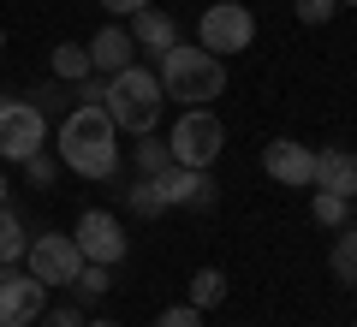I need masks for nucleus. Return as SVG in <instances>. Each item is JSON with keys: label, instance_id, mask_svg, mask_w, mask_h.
I'll use <instances>...</instances> for the list:
<instances>
[{"label": "nucleus", "instance_id": "f8f14e48", "mask_svg": "<svg viewBox=\"0 0 357 327\" xmlns=\"http://www.w3.org/2000/svg\"><path fill=\"white\" fill-rule=\"evenodd\" d=\"M84 48H89V72L96 77H114V72H126V66H137V42H131L126 24H102Z\"/></svg>", "mask_w": 357, "mask_h": 327}, {"label": "nucleus", "instance_id": "a211bd4d", "mask_svg": "<svg viewBox=\"0 0 357 327\" xmlns=\"http://www.w3.org/2000/svg\"><path fill=\"white\" fill-rule=\"evenodd\" d=\"M345 208H351V202H345L340 190H316V197H310V220H316V227H328V232L345 227Z\"/></svg>", "mask_w": 357, "mask_h": 327}, {"label": "nucleus", "instance_id": "5701e85b", "mask_svg": "<svg viewBox=\"0 0 357 327\" xmlns=\"http://www.w3.org/2000/svg\"><path fill=\"white\" fill-rule=\"evenodd\" d=\"M24 178H30V185H54V178H60V161H54L48 149H36V155L24 161Z\"/></svg>", "mask_w": 357, "mask_h": 327}, {"label": "nucleus", "instance_id": "c85d7f7f", "mask_svg": "<svg viewBox=\"0 0 357 327\" xmlns=\"http://www.w3.org/2000/svg\"><path fill=\"white\" fill-rule=\"evenodd\" d=\"M102 6H107V13H126V18H131V13H143V6H155V0H102Z\"/></svg>", "mask_w": 357, "mask_h": 327}, {"label": "nucleus", "instance_id": "9d476101", "mask_svg": "<svg viewBox=\"0 0 357 327\" xmlns=\"http://www.w3.org/2000/svg\"><path fill=\"white\" fill-rule=\"evenodd\" d=\"M262 173L274 178V185H286V190H310L316 185V149L298 143V137H274L262 149Z\"/></svg>", "mask_w": 357, "mask_h": 327}, {"label": "nucleus", "instance_id": "c756f323", "mask_svg": "<svg viewBox=\"0 0 357 327\" xmlns=\"http://www.w3.org/2000/svg\"><path fill=\"white\" fill-rule=\"evenodd\" d=\"M6 190H13V185H6V173H0V208H6Z\"/></svg>", "mask_w": 357, "mask_h": 327}, {"label": "nucleus", "instance_id": "412c9836", "mask_svg": "<svg viewBox=\"0 0 357 327\" xmlns=\"http://www.w3.org/2000/svg\"><path fill=\"white\" fill-rule=\"evenodd\" d=\"M126 208H131V214H149V220H155V214H167V202H161V190H155V178H137V185L126 190Z\"/></svg>", "mask_w": 357, "mask_h": 327}, {"label": "nucleus", "instance_id": "473e14b6", "mask_svg": "<svg viewBox=\"0 0 357 327\" xmlns=\"http://www.w3.org/2000/svg\"><path fill=\"white\" fill-rule=\"evenodd\" d=\"M0 48H6V36H0Z\"/></svg>", "mask_w": 357, "mask_h": 327}, {"label": "nucleus", "instance_id": "f257e3e1", "mask_svg": "<svg viewBox=\"0 0 357 327\" xmlns=\"http://www.w3.org/2000/svg\"><path fill=\"white\" fill-rule=\"evenodd\" d=\"M60 161L77 178H114L119 173V126L107 119V107H84L77 101L72 114L60 119Z\"/></svg>", "mask_w": 357, "mask_h": 327}, {"label": "nucleus", "instance_id": "cd10ccee", "mask_svg": "<svg viewBox=\"0 0 357 327\" xmlns=\"http://www.w3.org/2000/svg\"><path fill=\"white\" fill-rule=\"evenodd\" d=\"M36 327H84V315L72 310V303H60V310H42V321Z\"/></svg>", "mask_w": 357, "mask_h": 327}, {"label": "nucleus", "instance_id": "4468645a", "mask_svg": "<svg viewBox=\"0 0 357 327\" xmlns=\"http://www.w3.org/2000/svg\"><path fill=\"white\" fill-rule=\"evenodd\" d=\"M126 30H131V42H137V48H149V54H155V60H161V54L178 42V24L161 13V6H143V13H131V24H126Z\"/></svg>", "mask_w": 357, "mask_h": 327}, {"label": "nucleus", "instance_id": "ddd939ff", "mask_svg": "<svg viewBox=\"0 0 357 327\" xmlns=\"http://www.w3.org/2000/svg\"><path fill=\"white\" fill-rule=\"evenodd\" d=\"M310 190H340L351 202L357 197V155L351 149H316V185Z\"/></svg>", "mask_w": 357, "mask_h": 327}, {"label": "nucleus", "instance_id": "f03ea898", "mask_svg": "<svg viewBox=\"0 0 357 327\" xmlns=\"http://www.w3.org/2000/svg\"><path fill=\"white\" fill-rule=\"evenodd\" d=\"M155 77H161V96L185 101V107H208V101L227 89V66L208 48H185V42H173V48L161 54V72Z\"/></svg>", "mask_w": 357, "mask_h": 327}, {"label": "nucleus", "instance_id": "423d86ee", "mask_svg": "<svg viewBox=\"0 0 357 327\" xmlns=\"http://www.w3.org/2000/svg\"><path fill=\"white\" fill-rule=\"evenodd\" d=\"M36 149H48V114H36L30 101L6 96V107H0V161L24 167Z\"/></svg>", "mask_w": 357, "mask_h": 327}, {"label": "nucleus", "instance_id": "39448f33", "mask_svg": "<svg viewBox=\"0 0 357 327\" xmlns=\"http://www.w3.org/2000/svg\"><path fill=\"white\" fill-rule=\"evenodd\" d=\"M167 149H173L178 167H215L220 149H227V126H220L208 107H185L178 126L167 131Z\"/></svg>", "mask_w": 357, "mask_h": 327}, {"label": "nucleus", "instance_id": "4be33fe9", "mask_svg": "<svg viewBox=\"0 0 357 327\" xmlns=\"http://www.w3.org/2000/svg\"><path fill=\"white\" fill-rule=\"evenodd\" d=\"M107 274H114V268H102V262H84V268H77V280H72V286L84 291V298H102V291L114 286Z\"/></svg>", "mask_w": 357, "mask_h": 327}, {"label": "nucleus", "instance_id": "6ab92c4d", "mask_svg": "<svg viewBox=\"0 0 357 327\" xmlns=\"http://www.w3.org/2000/svg\"><path fill=\"white\" fill-rule=\"evenodd\" d=\"M191 303H197V310H215V303H227V274H220V268H197V280H191Z\"/></svg>", "mask_w": 357, "mask_h": 327}, {"label": "nucleus", "instance_id": "7c9ffc66", "mask_svg": "<svg viewBox=\"0 0 357 327\" xmlns=\"http://www.w3.org/2000/svg\"><path fill=\"white\" fill-rule=\"evenodd\" d=\"M84 327H119V321H84Z\"/></svg>", "mask_w": 357, "mask_h": 327}, {"label": "nucleus", "instance_id": "dca6fc26", "mask_svg": "<svg viewBox=\"0 0 357 327\" xmlns=\"http://www.w3.org/2000/svg\"><path fill=\"white\" fill-rule=\"evenodd\" d=\"M24 250H30L24 220H18L13 208H0V268H18V262H24Z\"/></svg>", "mask_w": 357, "mask_h": 327}, {"label": "nucleus", "instance_id": "9b49d317", "mask_svg": "<svg viewBox=\"0 0 357 327\" xmlns=\"http://www.w3.org/2000/svg\"><path fill=\"white\" fill-rule=\"evenodd\" d=\"M155 190H161L167 208H208V202H215L208 167H167V173L155 178Z\"/></svg>", "mask_w": 357, "mask_h": 327}, {"label": "nucleus", "instance_id": "7ed1b4c3", "mask_svg": "<svg viewBox=\"0 0 357 327\" xmlns=\"http://www.w3.org/2000/svg\"><path fill=\"white\" fill-rule=\"evenodd\" d=\"M107 119H114L119 131H131V137H149L155 126H161V107H167V96H161V77L149 72V66H126V72H114L107 77Z\"/></svg>", "mask_w": 357, "mask_h": 327}, {"label": "nucleus", "instance_id": "a878e982", "mask_svg": "<svg viewBox=\"0 0 357 327\" xmlns=\"http://www.w3.org/2000/svg\"><path fill=\"white\" fill-rule=\"evenodd\" d=\"M30 107H36V114H54V107H60V77H54V84H36V89H30Z\"/></svg>", "mask_w": 357, "mask_h": 327}, {"label": "nucleus", "instance_id": "0eeeda50", "mask_svg": "<svg viewBox=\"0 0 357 327\" xmlns=\"http://www.w3.org/2000/svg\"><path fill=\"white\" fill-rule=\"evenodd\" d=\"M24 268L42 280V286H72L77 268H84V250H77L72 232H42V238H30Z\"/></svg>", "mask_w": 357, "mask_h": 327}, {"label": "nucleus", "instance_id": "aec40b11", "mask_svg": "<svg viewBox=\"0 0 357 327\" xmlns=\"http://www.w3.org/2000/svg\"><path fill=\"white\" fill-rule=\"evenodd\" d=\"M167 167H178L173 149H167V143H155V131H149V137L137 143V173H143V178H161Z\"/></svg>", "mask_w": 357, "mask_h": 327}, {"label": "nucleus", "instance_id": "2f4dec72", "mask_svg": "<svg viewBox=\"0 0 357 327\" xmlns=\"http://www.w3.org/2000/svg\"><path fill=\"white\" fill-rule=\"evenodd\" d=\"M340 6H357V0H340Z\"/></svg>", "mask_w": 357, "mask_h": 327}, {"label": "nucleus", "instance_id": "2eb2a0df", "mask_svg": "<svg viewBox=\"0 0 357 327\" xmlns=\"http://www.w3.org/2000/svg\"><path fill=\"white\" fill-rule=\"evenodd\" d=\"M328 268H333V280H340L345 291H357V227H351V220H345V227H340V238H333Z\"/></svg>", "mask_w": 357, "mask_h": 327}, {"label": "nucleus", "instance_id": "1a4fd4ad", "mask_svg": "<svg viewBox=\"0 0 357 327\" xmlns=\"http://www.w3.org/2000/svg\"><path fill=\"white\" fill-rule=\"evenodd\" d=\"M72 238H77V250H84V262H102V268H119L126 262V227H119L107 208H89V214H77V227H72Z\"/></svg>", "mask_w": 357, "mask_h": 327}, {"label": "nucleus", "instance_id": "b1692460", "mask_svg": "<svg viewBox=\"0 0 357 327\" xmlns=\"http://www.w3.org/2000/svg\"><path fill=\"white\" fill-rule=\"evenodd\" d=\"M155 327H203V310L197 303H173V310L155 315Z\"/></svg>", "mask_w": 357, "mask_h": 327}, {"label": "nucleus", "instance_id": "f3484780", "mask_svg": "<svg viewBox=\"0 0 357 327\" xmlns=\"http://www.w3.org/2000/svg\"><path fill=\"white\" fill-rule=\"evenodd\" d=\"M54 77H60V84H84L89 77V48L84 42H60V48H54Z\"/></svg>", "mask_w": 357, "mask_h": 327}, {"label": "nucleus", "instance_id": "bb28decb", "mask_svg": "<svg viewBox=\"0 0 357 327\" xmlns=\"http://www.w3.org/2000/svg\"><path fill=\"white\" fill-rule=\"evenodd\" d=\"M77 101H84V107H102V101H107V77H96V72H89L84 84H77Z\"/></svg>", "mask_w": 357, "mask_h": 327}, {"label": "nucleus", "instance_id": "6e6552de", "mask_svg": "<svg viewBox=\"0 0 357 327\" xmlns=\"http://www.w3.org/2000/svg\"><path fill=\"white\" fill-rule=\"evenodd\" d=\"M48 310V286L30 268H0V327H30Z\"/></svg>", "mask_w": 357, "mask_h": 327}, {"label": "nucleus", "instance_id": "20e7f679", "mask_svg": "<svg viewBox=\"0 0 357 327\" xmlns=\"http://www.w3.org/2000/svg\"><path fill=\"white\" fill-rule=\"evenodd\" d=\"M250 42H256V13L244 0H215V6H203V18H197V48H208L215 60H227V54H250Z\"/></svg>", "mask_w": 357, "mask_h": 327}, {"label": "nucleus", "instance_id": "393cba45", "mask_svg": "<svg viewBox=\"0 0 357 327\" xmlns=\"http://www.w3.org/2000/svg\"><path fill=\"white\" fill-rule=\"evenodd\" d=\"M333 6H340V0H292L298 24H328V18H333Z\"/></svg>", "mask_w": 357, "mask_h": 327}]
</instances>
